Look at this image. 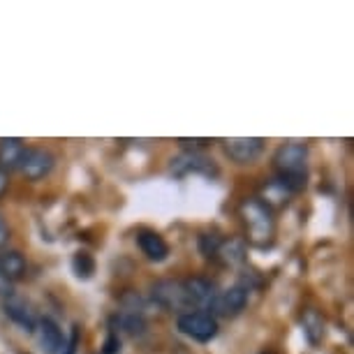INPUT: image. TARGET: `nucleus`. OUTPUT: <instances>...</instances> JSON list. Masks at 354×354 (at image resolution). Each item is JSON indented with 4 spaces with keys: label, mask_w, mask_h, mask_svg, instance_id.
I'll list each match as a JSON object with an SVG mask.
<instances>
[{
    "label": "nucleus",
    "mask_w": 354,
    "mask_h": 354,
    "mask_svg": "<svg viewBox=\"0 0 354 354\" xmlns=\"http://www.w3.org/2000/svg\"><path fill=\"white\" fill-rule=\"evenodd\" d=\"M72 269L79 278H91L95 273V259L88 252H77L75 259H72Z\"/></svg>",
    "instance_id": "6ab92c4d"
},
{
    "label": "nucleus",
    "mask_w": 354,
    "mask_h": 354,
    "mask_svg": "<svg viewBox=\"0 0 354 354\" xmlns=\"http://www.w3.org/2000/svg\"><path fill=\"white\" fill-rule=\"evenodd\" d=\"M176 329L197 343H209L218 336V319L206 310H185L176 317Z\"/></svg>",
    "instance_id": "20e7f679"
},
{
    "label": "nucleus",
    "mask_w": 354,
    "mask_h": 354,
    "mask_svg": "<svg viewBox=\"0 0 354 354\" xmlns=\"http://www.w3.org/2000/svg\"><path fill=\"white\" fill-rule=\"evenodd\" d=\"M53 165H56V156H53L49 149L35 146V149H26L19 169H21V174L28 181H39V178L49 176Z\"/></svg>",
    "instance_id": "1a4fd4ad"
},
{
    "label": "nucleus",
    "mask_w": 354,
    "mask_h": 354,
    "mask_svg": "<svg viewBox=\"0 0 354 354\" xmlns=\"http://www.w3.org/2000/svg\"><path fill=\"white\" fill-rule=\"evenodd\" d=\"M37 338H39V345L46 354H58L63 350L65 340H63V331L61 326L53 322L51 317H39L37 322Z\"/></svg>",
    "instance_id": "f8f14e48"
},
{
    "label": "nucleus",
    "mask_w": 354,
    "mask_h": 354,
    "mask_svg": "<svg viewBox=\"0 0 354 354\" xmlns=\"http://www.w3.org/2000/svg\"><path fill=\"white\" fill-rule=\"evenodd\" d=\"M308 144L304 142H285L273 153V169L278 174L276 178H280L294 195L301 192L308 183Z\"/></svg>",
    "instance_id": "f257e3e1"
},
{
    "label": "nucleus",
    "mask_w": 354,
    "mask_h": 354,
    "mask_svg": "<svg viewBox=\"0 0 354 354\" xmlns=\"http://www.w3.org/2000/svg\"><path fill=\"white\" fill-rule=\"evenodd\" d=\"M8 190V174L0 169V197H3V192Z\"/></svg>",
    "instance_id": "a878e982"
},
{
    "label": "nucleus",
    "mask_w": 354,
    "mask_h": 354,
    "mask_svg": "<svg viewBox=\"0 0 354 354\" xmlns=\"http://www.w3.org/2000/svg\"><path fill=\"white\" fill-rule=\"evenodd\" d=\"M225 266H239L245 259V241L243 239H223L216 250V257Z\"/></svg>",
    "instance_id": "dca6fc26"
},
{
    "label": "nucleus",
    "mask_w": 354,
    "mask_h": 354,
    "mask_svg": "<svg viewBox=\"0 0 354 354\" xmlns=\"http://www.w3.org/2000/svg\"><path fill=\"white\" fill-rule=\"evenodd\" d=\"M183 292H185V299H188V308H204L209 313L213 299H216V294H218V287L209 278L195 276V278L183 280Z\"/></svg>",
    "instance_id": "9d476101"
},
{
    "label": "nucleus",
    "mask_w": 354,
    "mask_h": 354,
    "mask_svg": "<svg viewBox=\"0 0 354 354\" xmlns=\"http://www.w3.org/2000/svg\"><path fill=\"white\" fill-rule=\"evenodd\" d=\"M0 271L5 273L10 283H19L28 273V262L19 250H5L0 255Z\"/></svg>",
    "instance_id": "f3484780"
},
{
    "label": "nucleus",
    "mask_w": 354,
    "mask_h": 354,
    "mask_svg": "<svg viewBox=\"0 0 354 354\" xmlns=\"http://www.w3.org/2000/svg\"><path fill=\"white\" fill-rule=\"evenodd\" d=\"M241 220L248 234V243L255 248H269L276 239V218L273 211H269L259 199H245L241 204Z\"/></svg>",
    "instance_id": "f03ea898"
},
{
    "label": "nucleus",
    "mask_w": 354,
    "mask_h": 354,
    "mask_svg": "<svg viewBox=\"0 0 354 354\" xmlns=\"http://www.w3.org/2000/svg\"><path fill=\"white\" fill-rule=\"evenodd\" d=\"M227 158L234 160L236 165H250L262 156L264 139L262 137H230L223 139Z\"/></svg>",
    "instance_id": "6e6552de"
},
{
    "label": "nucleus",
    "mask_w": 354,
    "mask_h": 354,
    "mask_svg": "<svg viewBox=\"0 0 354 354\" xmlns=\"http://www.w3.org/2000/svg\"><path fill=\"white\" fill-rule=\"evenodd\" d=\"M169 171L174 174V176H178V178L190 176V174H202V176H218V165L213 162L211 158L202 156V153L183 151V153H178L176 158H171Z\"/></svg>",
    "instance_id": "39448f33"
},
{
    "label": "nucleus",
    "mask_w": 354,
    "mask_h": 354,
    "mask_svg": "<svg viewBox=\"0 0 354 354\" xmlns=\"http://www.w3.org/2000/svg\"><path fill=\"white\" fill-rule=\"evenodd\" d=\"M178 144H181L185 151L199 153V149H206V146L213 144V142L211 139H178Z\"/></svg>",
    "instance_id": "5701e85b"
},
{
    "label": "nucleus",
    "mask_w": 354,
    "mask_h": 354,
    "mask_svg": "<svg viewBox=\"0 0 354 354\" xmlns=\"http://www.w3.org/2000/svg\"><path fill=\"white\" fill-rule=\"evenodd\" d=\"M111 331L130 338L146 333V304L137 292H125L121 297V310L111 317Z\"/></svg>",
    "instance_id": "7ed1b4c3"
},
{
    "label": "nucleus",
    "mask_w": 354,
    "mask_h": 354,
    "mask_svg": "<svg viewBox=\"0 0 354 354\" xmlns=\"http://www.w3.org/2000/svg\"><path fill=\"white\" fill-rule=\"evenodd\" d=\"M3 310H5V315H8L15 324L21 326L24 331L32 333V331L37 329V322H39L37 313L32 310V306L28 301L19 299L17 294H12V297L5 299V301H3Z\"/></svg>",
    "instance_id": "9b49d317"
},
{
    "label": "nucleus",
    "mask_w": 354,
    "mask_h": 354,
    "mask_svg": "<svg viewBox=\"0 0 354 354\" xmlns=\"http://www.w3.org/2000/svg\"><path fill=\"white\" fill-rule=\"evenodd\" d=\"M304 333L308 338L310 345H319V340L324 338V319L317 310H306L304 315Z\"/></svg>",
    "instance_id": "a211bd4d"
},
{
    "label": "nucleus",
    "mask_w": 354,
    "mask_h": 354,
    "mask_svg": "<svg viewBox=\"0 0 354 354\" xmlns=\"http://www.w3.org/2000/svg\"><path fill=\"white\" fill-rule=\"evenodd\" d=\"M294 195V192L287 188V185L280 181V178H273V181H269L262 188V195H259L257 199L262 202L269 211H276V209H283V206L290 202V197Z\"/></svg>",
    "instance_id": "2eb2a0df"
},
{
    "label": "nucleus",
    "mask_w": 354,
    "mask_h": 354,
    "mask_svg": "<svg viewBox=\"0 0 354 354\" xmlns=\"http://www.w3.org/2000/svg\"><path fill=\"white\" fill-rule=\"evenodd\" d=\"M8 241H10V227H8V223H5L3 213H0V248H5Z\"/></svg>",
    "instance_id": "393cba45"
},
{
    "label": "nucleus",
    "mask_w": 354,
    "mask_h": 354,
    "mask_svg": "<svg viewBox=\"0 0 354 354\" xmlns=\"http://www.w3.org/2000/svg\"><path fill=\"white\" fill-rule=\"evenodd\" d=\"M151 301L165 310L188 308V299H185L181 280H156L151 285Z\"/></svg>",
    "instance_id": "423d86ee"
},
{
    "label": "nucleus",
    "mask_w": 354,
    "mask_h": 354,
    "mask_svg": "<svg viewBox=\"0 0 354 354\" xmlns=\"http://www.w3.org/2000/svg\"><path fill=\"white\" fill-rule=\"evenodd\" d=\"M12 294H15V283H10V280L5 278V273L0 271V297L8 299Z\"/></svg>",
    "instance_id": "b1692460"
},
{
    "label": "nucleus",
    "mask_w": 354,
    "mask_h": 354,
    "mask_svg": "<svg viewBox=\"0 0 354 354\" xmlns=\"http://www.w3.org/2000/svg\"><path fill=\"white\" fill-rule=\"evenodd\" d=\"M118 352H121V338H118L116 331L109 329V333H106L104 345H102V350H100V354H118Z\"/></svg>",
    "instance_id": "412c9836"
},
{
    "label": "nucleus",
    "mask_w": 354,
    "mask_h": 354,
    "mask_svg": "<svg viewBox=\"0 0 354 354\" xmlns=\"http://www.w3.org/2000/svg\"><path fill=\"white\" fill-rule=\"evenodd\" d=\"M137 245L146 255V259H151V262H165V259L169 257V245H167L165 239L156 232H139Z\"/></svg>",
    "instance_id": "4468645a"
},
{
    "label": "nucleus",
    "mask_w": 354,
    "mask_h": 354,
    "mask_svg": "<svg viewBox=\"0 0 354 354\" xmlns=\"http://www.w3.org/2000/svg\"><path fill=\"white\" fill-rule=\"evenodd\" d=\"M79 343H82V329L75 324L70 331V340L63 345V354H77L79 352Z\"/></svg>",
    "instance_id": "4be33fe9"
},
{
    "label": "nucleus",
    "mask_w": 354,
    "mask_h": 354,
    "mask_svg": "<svg viewBox=\"0 0 354 354\" xmlns=\"http://www.w3.org/2000/svg\"><path fill=\"white\" fill-rule=\"evenodd\" d=\"M245 306H248V290L243 285H234V287H227V290L218 292L216 299L211 304V315L213 317H234L239 315Z\"/></svg>",
    "instance_id": "0eeeda50"
},
{
    "label": "nucleus",
    "mask_w": 354,
    "mask_h": 354,
    "mask_svg": "<svg viewBox=\"0 0 354 354\" xmlns=\"http://www.w3.org/2000/svg\"><path fill=\"white\" fill-rule=\"evenodd\" d=\"M220 241H223V236H220V234H216V232L199 234V250H202V255L216 257V250H218Z\"/></svg>",
    "instance_id": "aec40b11"
},
{
    "label": "nucleus",
    "mask_w": 354,
    "mask_h": 354,
    "mask_svg": "<svg viewBox=\"0 0 354 354\" xmlns=\"http://www.w3.org/2000/svg\"><path fill=\"white\" fill-rule=\"evenodd\" d=\"M26 149H28V146H26L24 139H19V137L0 139V169H3L5 174L19 169Z\"/></svg>",
    "instance_id": "ddd939ff"
},
{
    "label": "nucleus",
    "mask_w": 354,
    "mask_h": 354,
    "mask_svg": "<svg viewBox=\"0 0 354 354\" xmlns=\"http://www.w3.org/2000/svg\"><path fill=\"white\" fill-rule=\"evenodd\" d=\"M259 354H273V352H259Z\"/></svg>",
    "instance_id": "bb28decb"
}]
</instances>
